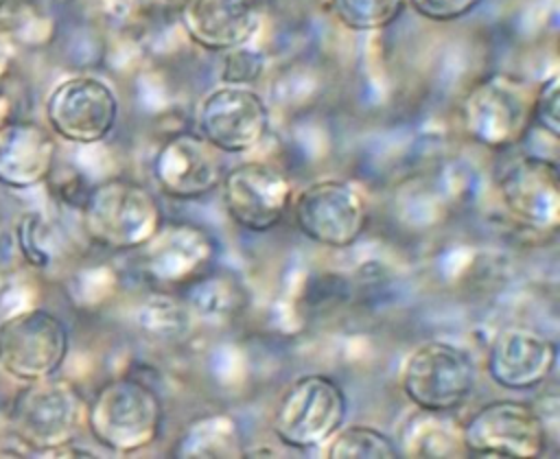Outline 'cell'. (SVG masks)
<instances>
[{
	"instance_id": "6da1fadb",
	"label": "cell",
	"mask_w": 560,
	"mask_h": 459,
	"mask_svg": "<svg viewBox=\"0 0 560 459\" xmlns=\"http://www.w3.org/2000/svg\"><path fill=\"white\" fill-rule=\"evenodd\" d=\"M90 435L107 450L129 455L151 446L164 426V404L155 387L136 376L107 380L85 407Z\"/></svg>"
},
{
	"instance_id": "7a4b0ae2",
	"label": "cell",
	"mask_w": 560,
	"mask_h": 459,
	"mask_svg": "<svg viewBox=\"0 0 560 459\" xmlns=\"http://www.w3.org/2000/svg\"><path fill=\"white\" fill-rule=\"evenodd\" d=\"M162 223L164 214L153 190L127 177L92 186L81 203L85 236L114 251L140 249Z\"/></svg>"
},
{
	"instance_id": "3957f363",
	"label": "cell",
	"mask_w": 560,
	"mask_h": 459,
	"mask_svg": "<svg viewBox=\"0 0 560 459\" xmlns=\"http://www.w3.org/2000/svg\"><path fill=\"white\" fill-rule=\"evenodd\" d=\"M85 398L68 378L24 382L9 407V428L28 450L55 452L68 448L85 424Z\"/></svg>"
},
{
	"instance_id": "277c9868",
	"label": "cell",
	"mask_w": 560,
	"mask_h": 459,
	"mask_svg": "<svg viewBox=\"0 0 560 459\" xmlns=\"http://www.w3.org/2000/svg\"><path fill=\"white\" fill-rule=\"evenodd\" d=\"M348 417V396L341 385L326 374H304L293 378L280 393L271 431L289 448L313 450L324 446Z\"/></svg>"
},
{
	"instance_id": "5b68a950",
	"label": "cell",
	"mask_w": 560,
	"mask_h": 459,
	"mask_svg": "<svg viewBox=\"0 0 560 459\" xmlns=\"http://www.w3.org/2000/svg\"><path fill=\"white\" fill-rule=\"evenodd\" d=\"M477 387V365L470 352L451 341H424L400 367V391L420 411L451 413Z\"/></svg>"
},
{
	"instance_id": "8992f818",
	"label": "cell",
	"mask_w": 560,
	"mask_h": 459,
	"mask_svg": "<svg viewBox=\"0 0 560 459\" xmlns=\"http://www.w3.org/2000/svg\"><path fill=\"white\" fill-rule=\"evenodd\" d=\"M70 352V328L44 306L0 319V372L18 382L57 376Z\"/></svg>"
},
{
	"instance_id": "52a82bcc",
	"label": "cell",
	"mask_w": 560,
	"mask_h": 459,
	"mask_svg": "<svg viewBox=\"0 0 560 459\" xmlns=\"http://www.w3.org/2000/svg\"><path fill=\"white\" fill-rule=\"evenodd\" d=\"M44 118L55 138L90 146L112 136L120 118V101L105 79L72 74L48 92Z\"/></svg>"
},
{
	"instance_id": "ba28073f",
	"label": "cell",
	"mask_w": 560,
	"mask_h": 459,
	"mask_svg": "<svg viewBox=\"0 0 560 459\" xmlns=\"http://www.w3.org/2000/svg\"><path fill=\"white\" fill-rule=\"evenodd\" d=\"M534 90L512 74H492L479 81L462 103L466 133L488 149L521 144L532 125Z\"/></svg>"
},
{
	"instance_id": "9c48e42d",
	"label": "cell",
	"mask_w": 560,
	"mask_h": 459,
	"mask_svg": "<svg viewBox=\"0 0 560 459\" xmlns=\"http://www.w3.org/2000/svg\"><path fill=\"white\" fill-rule=\"evenodd\" d=\"M462 448L475 457L529 459L547 452L545 415L521 400H494L479 407L459 426Z\"/></svg>"
},
{
	"instance_id": "30bf717a",
	"label": "cell",
	"mask_w": 560,
	"mask_h": 459,
	"mask_svg": "<svg viewBox=\"0 0 560 459\" xmlns=\"http://www.w3.org/2000/svg\"><path fill=\"white\" fill-rule=\"evenodd\" d=\"M293 221L311 243L348 249L368 229L370 212L363 192L343 179H319L291 201Z\"/></svg>"
},
{
	"instance_id": "8fae6325",
	"label": "cell",
	"mask_w": 560,
	"mask_h": 459,
	"mask_svg": "<svg viewBox=\"0 0 560 459\" xmlns=\"http://www.w3.org/2000/svg\"><path fill=\"white\" fill-rule=\"evenodd\" d=\"M195 125L197 133L223 155H238L267 138L271 116L252 85L221 83L199 101Z\"/></svg>"
},
{
	"instance_id": "7c38bea8",
	"label": "cell",
	"mask_w": 560,
	"mask_h": 459,
	"mask_svg": "<svg viewBox=\"0 0 560 459\" xmlns=\"http://www.w3.org/2000/svg\"><path fill=\"white\" fill-rule=\"evenodd\" d=\"M497 199L505 214L525 229L553 232L560 223L558 164L542 155H521L494 175Z\"/></svg>"
},
{
	"instance_id": "4fadbf2b",
	"label": "cell",
	"mask_w": 560,
	"mask_h": 459,
	"mask_svg": "<svg viewBox=\"0 0 560 459\" xmlns=\"http://www.w3.org/2000/svg\"><path fill=\"white\" fill-rule=\"evenodd\" d=\"M228 216L247 232L273 229L291 208L293 186L276 166L258 160L225 168L221 179Z\"/></svg>"
},
{
	"instance_id": "5bb4252c",
	"label": "cell",
	"mask_w": 560,
	"mask_h": 459,
	"mask_svg": "<svg viewBox=\"0 0 560 459\" xmlns=\"http://www.w3.org/2000/svg\"><path fill=\"white\" fill-rule=\"evenodd\" d=\"M151 170L162 195L190 201L221 186L225 162L223 153L197 131H179L160 144Z\"/></svg>"
},
{
	"instance_id": "9a60e30c",
	"label": "cell",
	"mask_w": 560,
	"mask_h": 459,
	"mask_svg": "<svg viewBox=\"0 0 560 459\" xmlns=\"http://www.w3.org/2000/svg\"><path fill=\"white\" fill-rule=\"evenodd\" d=\"M144 273L158 284H190L208 273L219 254V240L199 223H162L140 247Z\"/></svg>"
},
{
	"instance_id": "2e32d148",
	"label": "cell",
	"mask_w": 560,
	"mask_h": 459,
	"mask_svg": "<svg viewBox=\"0 0 560 459\" xmlns=\"http://www.w3.org/2000/svg\"><path fill=\"white\" fill-rule=\"evenodd\" d=\"M558 365V343L532 326L501 328L488 348V374L508 391L536 389Z\"/></svg>"
},
{
	"instance_id": "e0dca14e",
	"label": "cell",
	"mask_w": 560,
	"mask_h": 459,
	"mask_svg": "<svg viewBox=\"0 0 560 459\" xmlns=\"http://www.w3.org/2000/svg\"><path fill=\"white\" fill-rule=\"evenodd\" d=\"M57 164L55 133L35 120L0 122V186L31 190L50 179Z\"/></svg>"
},
{
	"instance_id": "ac0fdd59",
	"label": "cell",
	"mask_w": 560,
	"mask_h": 459,
	"mask_svg": "<svg viewBox=\"0 0 560 459\" xmlns=\"http://www.w3.org/2000/svg\"><path fill=\"white\" fill-rule=\"evenodd\" d=\"M179 22L186 35L210 52L249 44L260 26L256 0H182Z\"/></svg>"
},
{
	"instance_id": "d6986e66",
	"label": "cell",
	"mask_w": 560,
	"mask_h": 459,
	"mask_svg": "<svg viewBox=\"0 0 560 459\" xmlns=\"http://www.w3.org/2000/svg\"><path fill=\"white\" fill-rule=\"evenodd\" d=\"M245 452L243 431L228 413H208L192 420L173 446V455L182 459H232L245 457Z\"/></svg>"
},
{
	"instance_id": "ffe728a7",
	"label": "cell",
	"mask_w": 560,
	"mask_h": 459,
	"mask_svg": "<svg viewBox=\"0 0 560 459\" xmlns=\"http://www.w3.org/2000/svg\"><path fill=\"white\" fill-rule=\"evenodd\" d=\"M444 415L446 413L416 409V413L400 426L396 444L400 457H455L462 448L459 428H455V424Z\"/></svg>"
},
{
	"instance_id": "44dd1931",
	"label": "cell",
	"mask_w": 560,
	"mask_h": 459,
	"mask_svg": "<svg viewBox=\"0 0 560 459\" xmlns=\"http://www.w3.org/2000/svg\"><path fill=\"white\" fill-rule=\"evenodd\" d=\"M328 459H398L400 450L396 442L383 431L365 424L341 426L326 442Z\"/></svg>"
},
{
	"instance_id": "7402d4cb",
	"label": "cell",
	"mask_w": 560,
	"mask_h": 459,
	"mask_svg": "<svg viewBox=\"0 0 560 459\" xmlns=\"http://www.w3.org/2000/svg\"><path fill=\"white\" fill-rule=\"evenodd\" d=\"M335 20L354 33H374L392 26L407 0H328Z\"/></svg>"
},
{
	"instance_id": "603a6c76",
	"label": "cell",
	"mask_w": 560,
	"mask_h": 459,
	"mask_svg": "<svg viewBox=\"0 0 560 459\" xmlns=\"http://www.w3.org/2000/svg\"><path fill=\"white\" fill-rule=\"evenodd\" d=\"M192 310L188 304L166 297V293H158L151 297L142 310V323L147 332H153L158 337H171L177 339L184 334L190 326Z\"/></svg>"
},
{
	"instance_id": "cb8c5ba5",
	"label": "cell",
	"mask_w": 560,
	"mask_h": 459,
	"mask_svg": "<svg viewBox=\"0 0 560 459\" xmlns=\"http://www.w3.org/2000/svg\"><path fill=\"white\" fill-rule=\"evenodd\" d=\"M18 247L28 264L48 267L52 262V232L39 212H28L18 221Z\"/></svg>"
},
{
	"instance_id": "d4e9b609",
	"label": "cell",
	"mask_w": 560,
	"mask_h": 459,
	"mask_svg": "<svg viewBox=\"0 0 560 459\" xmlns=\"http://www.w3.org/2000/svg\"><path fill=\"white\" fill-rule=\"evenodd\" d=\"M265 70V57L262 52L245 46L230 48L223 52L221 59V83H234V85H252L258 81V76Z\"/></svg>"
},
{
	"instance_id": "484cf974",
	"label": "cell",
	"mask_w": 560,
	"mask_h": 459,
	"mask_svg": "<svg viewBox=\"0 0 560 459\" xmlns=\"http://www.w3.org/2000/svg\"><path fill=\"white\" fill-rule=\"evenodd\" d=\"M532 125L549 133L553 140L560 136V76L556 72L534 90Z\"/></svg>"
},
{
	"instance_id": "4316f807",
	"label": "cell",
	"mask_w": 560,
	"mask_h": 459,
	"mask_svg": "<svg viewBox=\"0 0 560 459\" xmlns=\"http://www.w3.org/2000/svg\"><path fill=\"white\" fill-rule=\"evenodd\" d=\"M483 0H407L420 17L429 22H455L470 15Z\"/></svg>"
},
{
	"instance_id": "83f0119b",
	"label": "cell",
	"mask_w": 560,
	"mask_h": 459,
	"mask_svg": "<svg viewBox=\"0 0 560 459\" xmlns=\"http://www.w3.org/2000/svg\"><path fill=\"white\" fill-rule=\"evenodd\" d=\"M4 4H9V0H0V9H2Z\"/></svg>"
},
{
	"instance_id": "f1b7e54d",
	"label": "cell",
	"mask_w": 560,
	"mask_h": 459,
	"mask_svg": "<svg viewBox=\"0 0 560 459\" xmlns=\"http://www.w3.org/2000/svg\"><path fill=\"white\" fill-rule=\"evenodd\" d=\"M0 96H2V74H0Z\"/></svg>"
}]
</instances>
